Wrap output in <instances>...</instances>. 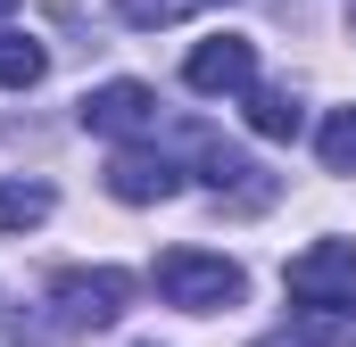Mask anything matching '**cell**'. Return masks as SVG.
I'll list each match as a JSON object with an SVG mask.
<instances>
[{
    "instance_id": "6da1fadb",
    "label": "cell",
    "mask_w": 356,
    "mask_h": 347,
    "mask_svg": "<svg viewBox=\"0 0 356 347\" xmlns=\"http://www.w3.org/2000/svg\"><path fill=\"white\" fill-rule=\"evenodd\" d=\"M158 298L182 306V314H216V306H241V289H249V273L232 257H216V248H166L158 257Z\"/></svg>"
},
{
    "instance_id": "7a4b0ae2",
    "label": "cell",
    "mask_w": 356,
    "mask_h": 347,
    "mask_svg": "<svg viewBox=\"0 0 356 347\" xmlns=\"http://www.w3.org/2000/svg\"><path fill=\"white\" fill-rule=\"evenodd\" d=\"M50 306H58V323H75V331H108V323L133 306V273H116V264H67V273L50 281Z\"/></svg>"
},
{
    "instance_id": "3957f363",
    "label": "cell",
    "mask_w": 356,
    "mask_h": 347,
    "mask_svg": "<svg viewBox=\"0 0 356 347\" xmlns=\"http://www.w3.org/2000/svg\"><path fill=\"white\" fill-rule=\"evenodd\" d=\"M282 281L307 314H348L356 306V240H315L307 257H290Z\"/></svg>"
},
{
    "instance_id": "277c9868",
    "label": "cell",
    "mask_w": 356,
    "mask_h": 347,
    "mask_svg": "<svg viewBox=\"0 0 356 347\" xmlns=\"http://www.w3.org/2000/svg\"><path fill=\"white\" fill-rule=\"evenodd\" d=\"M83 133H99V141H141V133H158V91L133 83V75L83 91Z\"/></svg>"
},
{
    "instance_id": "5b68a950",
    "label": "cell",
    "mask_w": 356,
    "mask_h": 347,
    "mask_svg": "<svg viewBox=\"0 0 356 347\" xmlns=\"http://www.w3.org/2000/svg\"><path fill=\"white\" fill-rule=\"evenodd\" d=\"M182 83L207 91V99H249V91H257V50H249L241 33H216V42H199V50L182 58Z\"/></svg>"
},
{
    "instance_id": "8992f818",
    "label": "cell",
    "mask_w": 356,
    "mask_h": 347,
    "mask_svg": "<svg viewBox=\"0 0 356 347\" xmlns=\"http://www.w3.org/2000/svg\"><path fill=\"white\" fill-rule=\"evenodd\" d=\"M108 190H116L124 207H158V198L182 190V174L166 166L158 149H116V158H108Z\"/></svg>"
},
{
    "instance_id": "52a82bcc",
    "label": "cell",
    "mask_w": 356,
    "mask_h": 347,
    "mask_svg": "<svg viewBox=\"0 0 356 347\" xmlns=\"http://www.w3.org/2000/svg\"><path fill=\"white\" fill-rule=\"evenodd\" d=\"M191 149H199V174H207V190H241V198H266L257 166H249L241 149H224L216 133H191Z\"/></svg>"
},
{
    "instance_id": "ba28073f",
    "label": "cell",
    "mask_w": 356,
    "mask_h": 347,
    "mask_svg": "<svg viewBox=\"0 0 356 347\" xmlns=\"http://www.w3.org/2000/svg\"><path fill=\"white\" fill-rule=\"evenodd\" d=\"M50 75V50L33 33H0V91H33Z\"/></svg>"
},
{
    "instance_id": "9c48e42d",
    "label": "cell",
    "mask_w": 356,
    "mask_h": 347,
    "mask_svg": "<svg viewBox=\"0 0 356 347\" xmlns=\"http://www.w3.org/2000/svg\"><path fill=\"white\" fill-rule=\"evenodd\" d=\"M50 182H0V232H33V223H50Z\"/></svg>"
},
{
    "instance_id": "30bf717a",
    "label": "cell",
    "mask_w": 356,
    "mask_h": 347,
    "mask_svg": "<svg viewBox=\"0 0 356 347\" xmlns=\"http://www.w3.org/2000/svg\"><path fill=\"white\" fill-rule=\"evenodd\" d=\"M298 124H307V116H298V99H290V91H249V133H266V141H298Z\"/></svg>"
},
{
    "instance_id": "8fae6325",
    "label": "cell",
    "mask_w": 356,
    "mask_h": 347,
    "mask_svg": "<svg viewBox=\"0 0 356 347\" xmlns=\"http://www.w3.org/2000/svg\"><path fill=\"white\" fill-rule=\"evenodd\" d=\"M315 149H323V166H332V174H356V108H340V116L323 124Z\"/></svg>"
},
{
    "instance_id": "7c38bea8",
    "label": "cell",
    "mask_w": 356,
    "mask_h": 347,
    "mask_svg": "<svg viewBox=\"0 0 356 347\" xmlns=\"http://www.w3.org/2000/svg\"><path fill=\"white\" fill-rule=\"evenodd\" d=\"M199 0H116V17L124 25H141V33H158V25H182Z\"/></svg>"
},
{
    "instance_id": "4fadbf2b",
    "label": "cell",
    "mask_w": 356,
    "mask_h": 347,
    "mask_svg": "<svg viewBox=\"0 0 356 347\" xmlns=\"http://www.w3.org/2000/svg\"><path fill=\"white\" fill-rule=\"evenodd\" d=\"M298 347H356V314H298Z\"/></svg>"
},
{
    "instance_id": "5bb4252c",
    "label": "cell",
    "mask_w": 356,
    "mask_h": 347,
    "mask_svg": "<svg viewBox=\"0 0 356 347\" xmlns=\"http://www.w3.org/2000/svg\"><path fill=\"white\" fill-rule=\"evenodd\" d=\"M257 347H298V339H257Z\"/></svg>"
},
{
    "instance_id": "9a60e30c",
    "label": "cell",
    "mask_w": 356,
    "mask_h": 347,
    "mask_svg": "<svg viewBox=\"0 0 356 347\" xmlns=\"http://www.w3.org/2000/svg\"><path fill=\"white\" fill-rule=\"evenodd\" d=\"M8 8H17V0H0V17H8Z\"/></svg>"
}]
</instances>
